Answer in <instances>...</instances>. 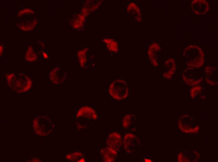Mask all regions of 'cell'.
I'll list each match as a JSON object with an SVG mask.
<instances>
[{
    "mask_svg": "<svg viewBox=\"0 0 218 162\" xmlns=\"http://www.w3.org/2000/svg\"><path fill=\"white\" fill-rule=\"evenodd\" d=\"M3 49H2V46H1H1H0V55H1V54H2V51H3Z\"/></svg>",
    "mask_w": 218,
    "mask_h": 162,
    "instance_id": "obj_10",
    "label": "cell"
},
{
    "mask_svg": "<svg viewBox=\"0 0 218 162\" xmlns=\"http://www.w3.org/2000/svg\"><path fill=\"white\" fill-rule=\"evenodd\" d=\"M144 161L145 162H152V161L151 160L148 159V158H145L144 160Z\"/></svg>",
    "mask_w": 218,
    "mask_h": 162,
    "instance_id": "obj_9",
    "label": "cell"
},
{
    "mask_svg": "<svg viewBox=\"0 0 218 162\" xmlns=\"http://www.w3.org/2000/svg\"><path fill=\"white\" fill-rule=\"evenodd\" d=\"M43 56L44 58L45 59H46L48 58V55H47L46 53H45V52H43Z\"/></svg>",
    "mask_w": 218,
    "mask_h": 162,
    "instance_id": "obj_8",
    "label": "cell"
},
{
    "mask_svg": "<svg viewBox=\"0 0 218 162\" xmlns=\"http://www.w3.org/2000/svg\"><path fill=\"white\" fill-rule=\"evenodd\" d=\"M100 154L103 162H114L118 158V151L107 146L102 148L100 150Z\"/></svg>",
    "mask_w": 218,
    "mask_h": 162,
    "instance_id": "obj_5",
    "label": "cell"
},
{
    "mask_svg": "<svg viewBox=\"0 0 218 162\" xmlns=\"http://www.w3.org/2000/svg\"><path fill=\"white\" fill-rule=\"evenodd\" d=\"M191 6L192 11L197 15L205 14L209 10V4L205 0H193Z\"/></svg>",
    "mask_w": 218,
    "mask_h": 162,
    "instance_id": "obj_6",
    "label": "cell"
},
{
    "mask_svg": "<svg viewBox=\"0 0 218 162\" xmlns=\"http://www.w3.org/2000/svg\"><path fill=\"white\" fill-rule=\"evenodd\" d=\"M130 86L128 80L118 78L112 81L107 88L108 93L114 99L123 100L127 99L130 94Z\"/></svg>",
    "mask_w": 218,
    "mask_h": 162,
    "instance_id": "obj_1",
    "label": "cell"
},
{
    "mask_svg": "<svg viewBox=\"0 0 218 162\" xmlns=\"http://www.w3.org/2000/svg\"><path fill=\"white\" fill-rule=\"evenodd\" d=\"M122 139L125 151L128 154L133 153L135 147L139 144L138 137L132 133L127 132L124 135Z\"/></svg>",
    "mask_w": 218,
    "mask_h": 162,
    "instance_id": "obj_2",
    "label": "cell"
},
{
    "mask_svg": "<svg viewBox=\"0 0 218 162\" xmlns=\"http://www.w3.org/2000/svg\"><path fill=\"white\" fill-rule=\"evenodd\" d=\"M106 142L107 146L118 151L123 145V139L120 133L114 131L108 135Z\"/></svg>",
    "mask_w": 218,
    "mask_h": 162,
    "instance_id": "obj_3",
    "label": "cell"
},
{
    "mask_svg": "<svg viewBox=\"0 0 218 162\" xmlns=\"http://www.w3.org/2000/svg\"><path fill=\"white\" fill-rule=\"evenodd\" d=\"M76 117L77 118L96 120L98 117V115L97 112L92 107L84 106L78 110Z\"/></svg>",
    "mask_w": 218,
    "mask_h": 162,
    "instance_id": "obj_4",
    "label": "cell"
},
{
    "mask_svg": "<svg viewBox=\"0 0 218 162\" xmlns=\"http://www.w3.org/2000/svg\"><path fill=\"white\" fill-rule=\"evenodd\" d=\"M136 117L132 114H127L125 115L122 121V126L125 130H128L134 125Z\"/></svg>",
    "mask_w": 218,
    "mask_h": 162,
    "instance_id": "obj_7",
    "label": "cell"
}]
</instances>
